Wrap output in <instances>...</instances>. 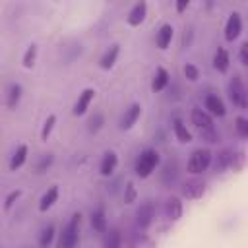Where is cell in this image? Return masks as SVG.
I'll return each instance as SVG.
<instances>
[{
    "label": "cell",
    "mask_w": 248,
    "mask_h": 248,
    "mask_svg": "<svg viewBox=\"0 0 248 248\" xmlns=\"http://www.w3.org/2000/svg\"><path fill=\"white\" fill-rule=\"evenodd\" d=\"M203 110L209 114V116H217V118H223L225 114H227V108H225V103H223V99L219 97V95H215V93H209L207 97H205V103H203Z\"/></svg>",
    "instance_id": "obj_8"
},
{
    "label": "cell",
    "mask_w": 248,
    "mask_h": 248,
    "mask_svg": "<svg viewBox=\"0 0 248 248\" xmlns=\"http://www.w3.org/2000/svg\"><path fill=\"white\" fill-rule=\"evenodd\" d=\"M190 41H192V27L184 29V39H182V45H184V48H188V46H190Z\"/></svg>",
    "instance_id": "obj_39"
},
{
    "label": "cell",
    "mask_w": 248,
    "mask_h": 248,
    "mask_svg": "<svg viewBox=\"0 0 248 248\" xmlns=\"http://www.w3.org/2000/svg\"><path fill=\"white\" fill-rule=\"evenodd\" d=\"M27 155H29L27 145H25V143H19V145L16 147V151L12 153V157H10V170L21 169V167L25 165V161H27Z\"/></svg>",
    "instance_id": "obj_20"
},
{
    "label": "cell",
    "mask_w": 248,
    "mask_h": 248,
    "mask_svg": "<svg viewBox=\"0 0 248 248\" xmlns=\"http://www.w3.org/2000/svg\"><path fill=\"white\" fill-rule=\"evenodd\" d=\"M118 54H120V45H118V43L110 45V46L101 54V58H99V68H101V70H110V68H114V64H116V60H118Z\"/></svg>",
    "instance_id": "obj_15"
},
{
    "label": "cell",
    "mask_w": 248,
    "mask_h": 248,
    "mask_svg": "<svg viewBox=\"0 0 248 248\" xmlns=\"http://www.w3.org/2000/svg\"><path fill=\"white\" fill-rule=\"evenodd\" d=\"M234 130H236V134H238L242 140H246V138H248V120H246L244 116H236V118H234Z\"/></svg>",
    "instance_id": "obj_34"
},
{
    "label": "cell",
    "mask_w": 248,
    "mask_h": 248,
    "mask_svg": "<svg viewBox=\"0 0 248 248\" xmlns=\"http://www.w3.org/2000/svg\"><path fill=\"white\" fill-rule=\"evenodd\" d=\"M79 223H81V215L74 213L70 217V221L66 223V227L62 229L60 236H58V248H76L78 240H79Z\"/></svg>",
    "instance_id": "obj_2"
},
{
    "label": "cell",
    "mask_w": 248,
    "mask_h": 248,
    "mask_svg": "<svg viewBox=\"0 0 248 248\" xmlns=\"http://www.w3.org/2000/svg\"><path fill=\"white\" fill-rule=\"evenodd\" d=\"M229 66H231V58H229V52L225 46H217L215 54H213V68L221 74L229 72Z\"/></svg>",
    "instance_id": "obj_18"
},
{
    "label": "cell",
    "mask_w": 248,
    "mask_h": 248,
    "mask_svg": "<svg viewBox=\"0 0 248 248\" xmlns=\"http://www.w3.org/2000/svg\"><path fill=\"white\" fill-rule=\"evenodd\" d=\"M54 234H56L54 225H46V227L41 231V234H39V244H41V248H48L50 242L54 240Z\"/></svg>",
    "instance_id": "obj_30"
},
{
    "label": "cell",
    "mask_w": 248,
    "mask_h": 248,
    "mask_svg": "<svg viewBox=\"0 0 248 248\" xmlns=\"http://www.w3.org/2000/svg\"><path fill=\"white\" fill-rule=\"evenodd\" d=\"M172 37H174V27H172L170 23H163V25L159 27L157 35H155V45H157V48H159V50H167V48L170 46Z\"/></svg>",
    "instance_id": "obj_13"
},
{
    "label": "cell",
    "mask_w": 248,
    "mask_h": 248,
    "mask_svg": "<svg viewBox=\"0 0 248 248\" xmlns=\"http://www.w3.org/2000/svg\"><path fill=\"white\" fill-rule=\"evenodd\" d=\"M153 217H155V207L151 202H143L138 209H136V225L140 229H147L151 223H153Z\"/></svg>",
    "instance_id": "obj_7"
},
{
    "label": "cell",
    "mask_w": 248,
    "mask_h": 248,
    "mask_svg": "<svg viewBox=\"0 0 248 248\" xmlns=\"http://www.w3.org/2000/svg\"><path fill=\"white\" fill-rule=\"evenodd\" d=\"M21 97H23V87L19 83H16V81L10 83L8 89H6V107L8 108H16L19 105Z\"/></svg>",
    "instance_id": "obj_19"
},
{
    "label": "cell",
    "mask_w": 248,
    "mask_h": 248,
    "mask_svg": "<svg viewBox=\"0 0 248 248\" xmlns=\"http://www.w3.org/2000/svg\"><path fill=\"white\" fill-rule=\"evenodd\" d=\"M116 167H118V155H116V151H112V149L105 151V155H103V159L99 163L101 176H110L116 170Z\"/></svg>",
    "instance_id": "obj_14"
},
{
    "label": "cell",
    "mask_w": 248,
    "mask_h": 248,
    "mask_svg": "<svg viewBox=\"0 0 248 248\" xmlns=\"http://www.w3.org/2000/svg\"><path fill=\"white\" fill-rule=\"evenodd\" d=\"M244 163H246V155L242 149H231V163H229V169L240 172L244 169Z\"/></svg>",
    "instance_id": "obj_25"
},
{
    "label": "cell",
    "mask_w": 248,
    "mask_h": 248,
    "mask_svg": "<svg viewBox=\"0 0 248 248\" xmlns=\"http://www.w3.org/2000/svg\"><path fill=\"white\" fill-rule=\"evenodd\" d=\"M205 194V182L202 178H188L180 184V196L186 200H200Z\"/></svg>",
    "instance_id": "obj_5"
},
{
    "label": "cell",
    "mask_w": 248,
    "mask_h": 248,
    "mask_svg": "<svg viewBox=\"0 0 248 248\" xmlns=\"http://www.w3.org/2000/svg\"><path fill=\"white\" fill-rule=\"evenodd\" d=\"M37 45H29L27 48H25V52H23V56H21V64H23V68H33L35 66V62H37Z\"/></svg>",
    "instance_id": "obj_26"
},
{
    "label": "cell",
    "mask_w": 248,
    "mask_h": 248,
    "mask_svg": "<svg viewBox=\"0 0 248 248\" xmlns=\"http://www.w3.org/2000/svg\"><path fill=\"white\" fill-rule=\"evenodd\" d=\"M169 81H170V74L163 68V66H159L157 70H155V74H153V79H151V89L155 91V93H159V91H163L167 85H169Z\"/></svg>",
    "instance_id": "obj_22"
},
{
    "label": "cell",
    "mask_w": 248,
    "mask_h": 248,
    "mask_svg": "<svg viewBox=\"0 0 248 248\" xmlns=\"http://www.w3.org/2000/svg\"><path fill=\"white\" fill-rule=\"evenodd\" d=\"M89 223H91V229L95 232H107V215H105V207L103 205H99L97 209L91 211Z\"/></svg>",
    "instance_id": "obj_17"
},
{
    "label": "cell",
    "mask_w": 248,
    "mask_h": 248,
    "mask_svg": "<svg viewBox=\"0 0 248 248\" xmlns=\"http://www.w3.org/2000/svg\"><path fill=\"white\" fill-rule=\"evenodd\" d=\"M105 126V114L103 112H93L91 116H89V120H87V130L91 132V134H97L101 128Z\"/></svg>",
    "instance_id": "obj_27"
},
{
    "label": "cell",
    "mask_w": 248,
    "mask_h": 248,
    "mask_svg": "<svg viewBox=\"0 0 248 248\" xmlns=\"http://www.w3.org/2000/svg\"><path fill=\"white\" fill-rule=\"evenodd\" d=\"M190 120H192V124H194L200 132L213 128V116H209V114H207L203 108H200V107H194V108H192Z\"/></svg>",
    "instance_id": "obj_11"
},
{
    "label": "cell",
    "mask_w": 248,
    "mask_h": 248,
    "mask_svg": "<svg viewBox=\"0 0 248 248\" xmlns=\"http://www.w3.org/2000/svg\"><path fill=\"white\" fill-rule=\"evenodd\" d=\"M182 211H184V205H182L180 198L170 196V198L165 202V215H167L169 221H172V223L178 221V219L182 217Z\"/></svg>",
    "instance_id": "obj_16"
},
{
    "label": "cell",
    "mask_w": 248,
    "mask_h": 248,
    "mask_svg": "<svg viewBox=\"0 0 248 248\" xmlns=\"http://www.w3.org/2000/svg\"><path fill=\"white\" fill-rule=\"evenodd\" d=\"M95 93H97V91H95L93 87H85V89L79 93V97H78V101H76V105H74V108H72L74 116H81V114L87 112L89 105H91L93 99H95Z\"/></svg>",
    "instance_id": "obj_10"
},
{
    "label": "cell",
    "mask_w": 248,
    "mask_h": 248,
    "mask_svg": "<svg viewBox=\"0 0 248 248\" xmlns=\"http://www.w3.org/2000/svg\"><path fill=\"white\" fill-rule=\"evenodd\" d=\"M105 248H122V234H120L118 229H110V231H108Z\"/></svg>",
    "instance_id": "obj_31"
},
{
    "label": "cell",
    "mask_w": 248,
    "mask_h": 248,
    "mask_svg": "<svg viewBox=\"0 0 248 248\" xmlns=\"http://www.w3.org/2000/svg\"><path fill=\"white\" fill-rule=\"evenodd\" d=\"M172 132H174V136H176V140L180 143H190L192 141V132L186 128V124L180 118H174L172 120Z\"/></svg>",
    "instance_id": "obj_24"
},
{
    "label": "cell",
    "mask_w": 248,
    "mask_h": 248,
    "mask_svg": "<svg viewBox=\"0 0 248 248\" xmlns=\"http://www.w3.org/2000/svg\"><path fill=\"white\" fill-rule=\"evenodd\" d=\"M163 182L165 184H172L176 178H178V167H176V161H170L165 165V170H163Z\"/></svg>",
    "instance_id": "obj_29"
},
{
    "label": "cell",
    "mask_w": 248,
    "mask_h": 248,
    "mask_svg": "<svg viewBox=\"0 0 248 248\" xmlns=\"http://www.w3.org/2000/svg\"><path fill=\"white\" fill-rule=\"evenodd\" d=\"M213 163V169L215 172H225L229 169V163H231V149H221L215 153V157L211 159Z\"/></svg>",
    "instance_id": "obj_23"
},
{
    "label": "cell",
    "mask_w": 248,
    "mask_h": 248,
    "mask_svg": "<svg viewBox=\"0 0 248 248\" xmlns=\"http://www.w3.org/2000/svg\"><path fill=\"white\" fill-rule=\"evenodd\" d=\"M138 200V190H136V186H134V182H126V186H124V203H134Z\"/></svg>",
    "instance_id": "obj_35"
},
{
    "label": "cell",
    "mask_w": 248,
    "mask_h": 248,
    "mask_svg": "<svg viewBox=\"0 0 248 248\" xmlns=\"http://www.w3.org/2000/svg\"><path fill=\"white\" fill-rule=\"evenodd\" d=\"M211 159H213V153L207 147L194 149L190 153V157H188L186 169H188L190 174H202V172H205L211 167Z\"/></svg>",
    "instance_id": "obj_3"
},
{
    "label": "cell",
    "mask_w": 248,
    "mask_h": 248,
    "mask_svg": "<svg viewBox=\"0 0 248 248\" xmlns=\"http://www.w3.org/2000/svg\"><path fill=\"white\" fill-rule=\"evenodd\" d=\"M188 6H190V2H188V0H178V2L174 4V8H176V12H178V14H182Z\"/></svg>",
    "instance_id": "obj_40"
},
{
    "label": "cell",
    "mask_w": 248,
    "mask_h": 248,
    "mask_svg": "<svg viewBox=\"0 0 248 248\" xmlns=\"http://www.w3.org/2000/svg\"><path fill=\"white\" fill-rule=\"evenodd\" d=\"M56 202H58V186L52 184V186L41 196V200H39V211H41V213L48 211Z\"/></svg>",
    "instance_id": "obj_21"
},
{
    "label": "cell",
    "mask_w": 248,
    "mask_h": 248,
    "mask_svg": "<svg viewBox=\"0 0 248 248\" xmlns=\"http://www.w3.org/2000/svg\"><path fill=\"white\" fill-rule=\"evenodd\" d=\"M182 74H184V78L188 81H198L200 79V70H198L196 64H184L182 66Z\"/></svg>",
    "instance_id": "obj_33"
},
{
    "label": "cell",
    "mask_w": 248,
    "mask_h": 248,
    "mask_svg": "<svg viewBox=\"0 0 248 248\" xmlns=\"http://www.w3.org/2000/svg\"><path fill=\"white\" fill-rule=\"evenodd\" d=\"M140 114H141V105H140V103H132V105L124 110V114L120 116V130H130V128L138 122Z\"/></svg>",
    "instance_id": "obj_12"
},
{
    "label": "cell",
    "mask_w": 248,
    "mask_h": 248,
    "mask_svg": "<svg viewBox=\"0 0 248 248\" xmlns=\"http://www.w3.org/2000/svg\"><path fill=\"white\" fill-rule=\"evenodd\" d=\"M19 196H21V190H19V188H17V190L8 192V196L4 198V209H6V211H10V209L14 207V203L19 200Z\"/></svg>",
    "instance_id": "obj_36"
},
{
    "label": "cell",
    "mask_w": 248,
    "mask_h": 248,
    "mask_svg": "<svg viewBox=\"0 0 248 248\" xmlns=\"http://www.w3.org/2000/svg\"><path fill=\"white\" fill-rule=\"evenodd\" d=\"M52 163H54V153H43L41 157H39V161L35 163V172H46L50 167H52Z\"/></svg>",
    "instance_id": "obj_28"
},
{
    "label": "cell",
    "mask_w": 248,
    "mask_h": 248,
    "mask_svg": "<svg viewBox=\"0 0 248 248\" xmlns=\"http://www.w3.org/2000/svg\"><path fill=\"white\" fill-rule=\"evenodd\" d=\"M238 58H240V64H242V66H248V43H246V41L240 45Z\"/></svg>",
    "instance_id": "obj_38"
},
{
    "label": "cell",
    "mask_w": 248,
    "mask_h": 248,
    "mask_svg": "<svg viewBox=\"0 0 248 248\" xmlns=\"http://www.w3.org/2000/svg\"><path fill=\"white\" fill-rule=\"evenodd\" d=\"M54 124H56V114H48V116H46V120L43 122V128H41V140H43V141H46V140H48V136H50V132H52Z\"/></svg>",
    "instance_id": "obj_32"
},
{
    "label": "cell",
    "mask_w": 248,
    "mask_h": 248,
    "mask_svg": "<svg viewBox=\"0 0 248 248\" xmlns=\"http://www.w3.org/2000/svg\"><path fill=\"white\" fill-rule=\"evenodd\" d=\"M159 163H161L159 151L153 149V147H147V149H143V151L138 155L136 165H134V172H136V176H140V178H147V176H151V174L155 172V169L159 167Z\"/></svg>",
    "instance_id": "obj_1"
},
{
    "label": "cell",
    "mask_w": 248,
    "mask_h": 248,
    "mask_svg": "<svg viewBox=\"0 0 248 248\" xmlns=\"http://www.w3.org/2000/svg\"><path fill=\"white\" fill-rule=\"evenodd\" d=\"M229 97H231V101H232L240 110H244V108L248 107L246 87H244V81H242L240 74H232V78L229 79Z\"/></svg>",
    "instance_id": "obj_4"
},
{
    "label": "cell",
    "mask_w": 248,
    "mask_h": 248,
    "mask_svg": "<svg viewBox=\"0 0 248 248\" xmlns=\"http://www.w3.org/2000/svg\"><path fill=\"white\" fill-rule=\"evenodd\" d=\"M200 136L207 141V143H215V141H219V134L215 132V128H209V130H203V132H200Z\"/></svg>",
    "instance_id": "obj_37"
},
{
    "label": "cell",
    "mask_w": 248,
    "mask_h": 248,
    "mask_svg": "<svg viewBox=\"0 0 248 248\" xmlns=\"http://www.w3.org/2000/svg\"><path fill=\"white\" fill-rule=\"evenodd\" d=\"M223 31H225L223 33L225 35V41H229V43H232V41H236L240 37V33H242V17H240L238 12H231L229 14Z\"/></svg>",
    "instance_id": "obj_6"
},
{
    "label": "cell",
    "mask_w": 248,
    "mask_h": 248,
    "mask_svg": "<svg viewBox=\"0 0 248 248\" xmlns=\"http://www.w3.org/2000/svg\"><path fill=\"white\" fill-rule=\"evenodd\" d=\"M145 17H147V2H136L134 6H132V10L128 12V16H126V23L130 25V27H138V25H141L143 21H145Z\"/></svg>",
    "instance_id": "obj_9"
}]
</instances>
